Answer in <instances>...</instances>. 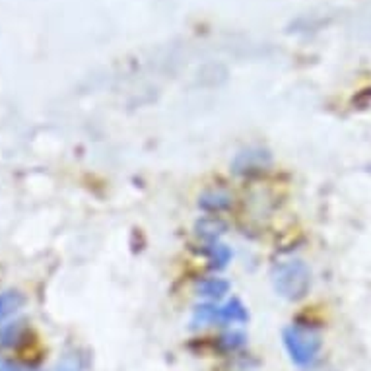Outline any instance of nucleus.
Returning <instances> with one entry per match:
<instances>
[{"instance_id": "obj_1", "label": "nucleus", "mask_w": 371, "mask_h": 371, "mask_svg": "<svg viewBox=\"0 0 371 371\" xmlns=\"http://www.w3.org/2000/svg\"><path fill=\"white\" fill-rule=\"evenodd\" d=\"M270 277L274 292L288 302H299L311 290V270L299 258L278 263Z\"/></svg>"}, {"instance_id": "obj_2", "label": "nucleus", "mask_w": 371, "mask_h": 371, "mask_svg": "<svg viewBox=\"0 0 371 371\" xmlns=\"http://www.w3.org/2000/svg\"><path fill=\"white\" fill-rule=\"evenodd\" d=\"M282 340L290 360L297 365H309L317 360V356L323 348L321 334L315 331L313 327L307 324H290L282 333Z\"/></svg>"}, {"instance_id": "obj_3", "label": "nucleus", "mask_w": 371, "mask_h": 371, "mask_svg": "<svg viewBox=\"0 0 371 371\" xmlns=\"http://www.w3.org/2000/svg\"><path fill=\"white\" fill-rule=\"evenodd\" d=\"M202 255L208 258L210 268L222 270V268L228 267L229 261H231V249L226 243H222L220 239H216V241H204Z\"/></svg>"}, {"instance_id": "obj_4", "label": "nucleus", "mask_w": 371, "mask_h": 371, "mask_svg": "<svg viewBox=\"0 0 371 371\" xmlns=\"http://www.w3.org/2000/svg\"><path fill=\"white\" fill-rule=\"evenodd\" d=\"M197 290H199V295H202V297L212 299V302H218V299H222L229 292V282L222 277H210L204 278Z\"/></svg>"}, {"instance_id": "obj_5", "label": "nucleus", "mask_w": 371, "mask_h": 371, "mask_svg": "<svg viewBox=\"0 0 371 371\" xmlns=\"http://www.w3.org/2000/svg\"><path fill=\"white\" fill-rule=\"evenodd\" d=\"M249 313H247V307L239 302L238 297H233V299H229L228 304L222 305L220 307V323L229 324V323H247Z\"/></svg>"}, {"instance_id": "obj_6", "label": "nucleus", "mask_w": 371, "mask_h": 371, "mask_svg": "<svg viewBox=\"0 0 371 371\" xmlns=\"http://www.w3.org/2000/svg\"><path fill=\"white\" fill-rule=\"evenodd\" d=\"M263 158H268V154L263 152V150H249V152L239 154L238 158H236V162H233V167H236V172L238 173H249L253 172V170H263L267 163H270L263 162Z\"/></svg>"}, {"instance_id": "obj_7", "label": "nucleus", "mask_w": 371, "mask_h": 371, "mask_svg": "<svg viewBox=\"0 0 371 371\" xmlns=\"http://www.w3.org/2000/svg\"><path fill=\"white\" fill-rule=\"evenodd\" d=\"M26 304L24 294H19L18 290H8L0 294V321H4L6 317L14 315L18 309H22V305Z\"/></svg>"}, {"instance_id": "obj_8", "label": "nucleus", "mask_w": 371, "mask_h": 371, "mask_svg": "<svg viewBox=\"0 0 371 371\" xmlns=\"http://www.w3.org/2000/svg\"><path fill=\"white\" fill-rule=\"evenodd\" d=\"M229 204H231V199H229L226 192H222V190L206 192L199 200V206L202 210H206V212H222V210L229 208Z\"/></svg>"}, {"instance_id": "obj_9", "label": "nucleus", "mask_w": 371, "mask_h": 371, "mask_svg": "<svg viewBox=\"0 0 371 371\" xmlns=\"http://www.w3.org/2000/svg\"><path fill=\"white\" fill-rule=\"evenodd\" d=\"M220 323V307L214 304H202L195 307L192 313V327H206V324Z\"/></svg>"}, {"instance_id": "obj_10", "label": "nucleus", "mask_w": 371, "mask_h": 371, "mask_svg": "<svg viewBox=\"0 0 371 371\" xmlns=\"http://www.w3.org/2000/svg\"><path fill=\"white\" fill-rule=\"evenodd\" d=\"M197 229H199L197 233L204 241H216L226 231V226H224V222H220L216 218H204L197 224Z\"/></svg>"}, {"instance_id": "obj_11", "label": "nucleus", "mask_w": 371, "mask_h": 371, "mask_svg": "<svg viewBox=\"0 0 371 371\" xmlns=\"http://www.w3.org/2000/svg\"><path fill=\"white\" fill-rule=\"evenodd\" d=\"M220 343H222V346L226 350H238V348H241L245 344V336L241 333H229L226 336H222Z\"/></svg>"}, {"instance_id": "obj_12", "label": "nucleus", "mask_w": 371, "mask_h": 371, "mask_svg": "<svg viewBox=\"0 0 371 371\" xmlns=\"http://www.w3.org/2000/svg\"><path fill=\"white\" fill-rule=\"evenodd\" d=\"M57 371H82V365H80V360L74 358V356H68L63 362L58 363Z\"/></svg>"}, {"instance_id": "obj_13", "label": "nucleus", "mask_w": 371, "mask_h": 371, "mask_svg": "<svg viewBox=\"0 0 371 371\" xmlns=\"http://www.w3.org/2000/svg\"><path fill=\"white\" fill-rule=\"evenodd\" d=\"M0 371H26V370H22V368H19V365H16V363L0 360Z\"/></svg>"}]
</instances>
